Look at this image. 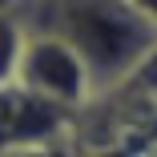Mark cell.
<instances>
[{
	"label": "cell",
	"instance_id": "obj_5",
	"mask_svg": "<svg viewBox=\"0 0 157 157\" xmlns=\"http://www.w3.org/2000/svg\"><path fill=\"white\" fill-rule=\"evenodd\" d=\"M0 157H85L73 141H56V145H33V149H8Z\"/></svg>",
	"mask_w": 157,
	"mask_h": 157
},
{
	"label": "cell",
	"instance_id": "obj_1",
	"mask_svg": "<svg viewBox=\"0 0 157 157\" xmlns=\"http://www.w3.org/2000/svg\"><path fill=\"white\" fill-rule=\"evenodd\" d=\"M24 33L60 36L89 69L93 97L121 89L157 56V20L133 0H33Z\"/></svg>",
	"mask_w": 157,
	"mask_h": 157
},
{
	"label": "cell",
	"instance_id": "obj_6",
	"mask_svg": "<svg viewBox=\"0 0 157 157\" xmlns=\"http://www.w3.org/2000/svg\"><path fill=\"white\" fill-rule=\"evenodd\" d=\"M85 157H149V153L141 145H133V141H105V145H97Z\"/></svg>",
	"mask_w": 157,
	"mask_h": 157
},
{
	"label": "cell",
	"instance_id": "obj_2",
	"mask_svg": "<svg viewBox=\"0 0 157 157\" xmlns=\"http://www.w3.org/2000/svg\"><path fill=\"white\" fill-rule=\"evenodd\" d=\"M16 85H24L28 93H36L44 101L65 105L73 113L93 105V81H89L85 60L60 36H48V33H28L24 36Z\"/></svg>",
	"mask_w": 157,
	"mask_h": 157
},
{
	"label": "cell",
	"instance_id": "obj_3",
	"mask_svg": "<svg viewBox=\"0 0 157 157\" xmlns=\"http://www.w3.org/2000/svg\"><path fill=\"white\" fill-rule=\"evenodd\" d=\"M77 129V113L44 101L24 85H0V153L8 149H33V145H56L69 141Z\"/></svg>",
	"mask_w": 157,
	"mask_h": 157
},
{
	"label": "cell",
	"instance_id": "obj_4",
	"mask_svg": "<svg viewBox=\"0 0 157 157\" xmlns=\"http://www.w3.org/2000/svg\"><path fill=\"white\" fill-rule=\"evenodd\" d=\"M24 24L16 12H0V85H12L20 69V52H24Z\"/></svg>",
	"mask_w": 157,
	"mask_h": 157
}]
</instances>
